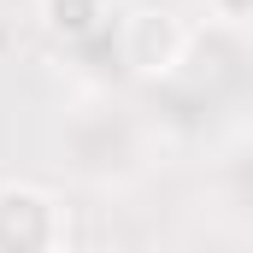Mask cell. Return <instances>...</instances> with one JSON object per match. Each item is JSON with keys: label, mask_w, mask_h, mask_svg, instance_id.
<instances>
[{"label": "cell", "mask_w": 253, "mask_h": 253, "mask_svg": "<svg viewBox=\"0 0 253 253\" xmlns=\"http://www.w3.org/2000/svg\"><path fill=\"white\" fill-rule=\"evenodd\" d=\"M47 24L65 36H88L100 24V0H47Z\"/></svg>", "instance_id": "obj_1"}]
</instances>
